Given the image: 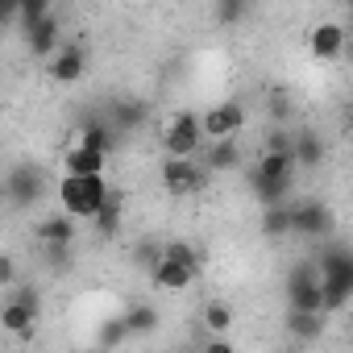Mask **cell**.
<instances>
[{
    "label": "cell",
    "mask_w": 353,
    "mask_h": 353,
    "mask_svg": "<svg viewBox=\"0 0 353 353\" xmlns=\"http://www.w3.org/2000/svg\"><path fill=\"white\" fill-rule=\"evenodd\" d=\"M262 154H291V129L279 125V129L266 137V150H262Z\"/></svg>",
    "instance_id": "obj_32"
},
{
    "label": "cell",
    "mask_w": 353,
    "mask_h": 353,
    "mask_svg": "<svg viewBox=\"0 0 353 353\" xmlns=\"http://www.w3.org/2000/svg\"><path fill=\"white\" fill-rule=\"evenodd\" d=\"M287 312H324V295H320V279L312 262H299L287 279Z\"/></svg>",
    "instance_id": "obj_7"
},
{
    "label": "cell",
    "mask_w": 353,
    "mask_h": 353,
    "mask_svg": "<svg viewBox=\"0 0 353 353\" xmlns=\"http://www.w3.org/2000/svg\"><path fill=\"white\" fill-rule=\"evenodd\" d=\"M345 42H349L345 26L320 21V26L312 30V38H307V50H312V59H320V63H336V59L345 54Z\"/></svg>",
    "instance_id": "obj_10"
},
{
    "label": "cell",
    "mask_w": 353,
    "mask_h": 353,
    "mask_svg": "<svg viewBox=\"0 0 353 353\" xmlns=\"http://www.w3.org/2000/svg\"><path fill=\"white\" fill-rule=\"evenodd\" d=\"M9 200H5V174H0V208H5Z\"/></svg>",
    "instance_id": "obj_37"
},
{
    "label": "cell",
    "mask_w": 353,
    "mask_h": 353,
    "mask_svg": "<svg viewBox=\"0 0 353 353\" xmlns=\"http://www.w3.org/2000/svg\"><path fill=\"white\" fill-rule=\"evenodd\" d=\"M121 324L129 336H150V332H158V307L154 303H129L121 312Z\"/></svg>",
    "instance_id": "obj_19"
},
{
    "label": "cell",
    "mask_w": 353,
    "mask_h": 353,
    "mask_svg": "<svg viewBox=\"0 0 353 353\" xmlns=\"http://www.w3.org/2000/svg\"><path fill=\"white\" fill-rule=\"evenodd\" d=\"M133 262H137V266L150 274V270L162 262V241H158V237H141V241L133 245Z\"/></svg>",
    "instance_id": "obj_28"
},
{
    "label": "cell",
    "mask_w": 353,
    "mask_h": 353,
    "mask_svg": "<svg viewBox=\"0 0 353 353\" xmlns=\"http://www.w3.org/2000/svg\"><path fill=\"white\" fill-rule=\"evenodd\" d=\"M158 179H162V188H166L174 200H188V196H196V192L208 188V170H204L196 158H162Z\"/></svg>",
    "instance_id": "obj_5"
},
{
    "label": "cell",
    "mask_w": 353,
    "mask_h": 353,
    "mask_svg": "<svg viewBox=\"0 0 353 353\" xmlns=\"http://www.w3.org/2000/svg\"><path fill=\"white\" fill-rule=\"evenodd\" d=\"M229 328H233V307H229L225 299H208V303H204V332L225 336Z\"/></svg>",
    "instance_id": "obj_26"
},
{
    "label": "cell",
    "mask_w": 353,
    "mask_h": 353,
    "mask_svg": "<svg viewBox=\"0 0 353 353\" xmlns=\"http://www.w3.org/2000/svg\"><path fill=\"white\" fill-rule=\"evenodd\" d=\"M237 162H241V150H237V137H225V141H212V150L204 154V170L212 174V170H237Z\"/></svg>",
    "instance_id": "obj_23"
},
{
    "label": "cell",
    "mask_w": 353,
    "mask_h": 353,
    "mask_svg": "<svg viewBox=\"0 0 353 353\" xmlns=\"http://www.w3.org/2000/svg\"><path fill=\"white\" fill-rule=\"evenodd\" d=\"M291 158H295V170L303 166V170H316L320 162H324V141H320V133L316 129H295L291 133Z\"/></svg>",
    "instance_id": "obj_17"
},
{
    "label": "cell",
    "mask_w": 353,
    "mask_h": 353,
    "mask_svg": "<svg viewBox=\"0 0 353 353\" xmlns=\"http://www.w3.org/2000/svg\"><path fill=\"white\" fill-rule=\"evenodd\" d=\"M250 174H258V179H295V158L291 154H262Z\"/></svg>",
    "instance_id": "obj_25"
},
{
    "label": "cell",
    "mask_w": 353,
    "mask_h": 353,
    "mask_svg": "<svg viewBox=\"0 0 353 353\" xmlns=\"http://www.w3.org/2000/svg\"><path fill=\"white\" fill-rule=\"evenodd\" d=\"M46 63H50L46 71H50V79H54V83H79V79H83V71H88V46H83V42H67V38H63V46H59Z\"/></svg>",
    "instance_id": "obj_9"
},
{
    "label": "cell",
    "mask_w": 353,
    "mask_h": 353,
    "mask_svg": "<svg viewBox=\"0 0 353 353\" xmlns=\"http://www.w3.org/2000/svg\"><path fill=\"white\" fill-rule=\"evenodd\" d=\"M0 287H17V262L9 254H0Z\"/></svg>",
    "instance_id": "obj_33"
},
{
    "label": "cell",
    "mask_w": 353,
    "mask_h": 353,
    "mask_svg": "<svg viewBox=\"0 0 353 353\" xmlns=\"http://www.w3.org/2000/svg\"><path fill=\"white\" fill-rule=\"evenodd\" d=\"M245 121H250V112H245L241 100H221L208 112H200V133H204V141L208 137L212 141H225V137H237L245 129Z\"/></svg>",
    "instance_id": "obj_6"
},
{
    "label": "cell",
    "mask_w": 353,
    "mask_h": 353,
    "mask_svg": "<svg viewBox=\"0 0 353 353\" xmlns=\"http://www.w3.org/2000/svg\"><path fill=\"white\" fill-rule=\"evenodd\" d=\"M0 328H5L9 336L30 341V336H34V328H38V307L17 303V299H5V303H0Z\"/></svg>",
    "instance_id": "obj_13"
},
{
    "label": "cell",
    "mask_w": 353,
    "mask_h": 353,
    "mask_svg": "<svg viewBox=\"0 0 353 353\" xmlns=\"http://www.w3.org/2000/svg\"><path fill=\"white\" fill-rule=\"evenodd\" d=\"M75 221L71 216H63V212H50V216H42L38 221V229H34V237L46 245V250H71L75 245Z\"/></svg>",
    "instance_id": "obj_12"
},
{
    "label": "cell",
    "mask_w": 353,
    "mask_h": 353,
    "mask_svg": "<svg viewBox=\"0 0 353 353\" xmlns=\"http://www.w3.org/2000/svg\"><path fill=\"white\" fill-rule=\"evenodd\" d=\"M170 353H200V349H188V345H183V349H170Z\"/></svg>",
    "instance_id": "obj_38"
},
{
    "label": "cell",
    "mask_w": 353,
    "mask_h": 353,
    "mask_svg": "<svg viewBox=\"0 0 353 353\" xmlns=\"http://www.w3.org/2000/svg\"><path fill=\"white\" fill-rule=\"evenodd\" d=\"M312 266H316V279H320L324 316L328 312H341L345 299H349V291H353V254L345 245H324Z\"/></svg>",
    "instance_id": "obj_1"
},
{
    "label": "cell",
    "mask_w": 353,
    "mask_h": 353,
    "mask_svg": "<svg viewBox=\"0 0 353 353\" xmlns=\"http://www.w3.org/2000/svg\"><path fill=\"white\" fill-rule=\"evenodd\" d=\"M328 328V316L324 312H287V332L295 341H320Z\"/></svg>",
    "instance_id": "obj_20"
},
{
    "label": "cell",
    "mask_w": 353,
    "mask_h": 353,
    "mask_svg": "<svg viewBox=\"0 0 353 353\" xmlns=\"http://www.w3.org/2000/svg\"><path fill=\"white\" fill-rule=\"evenodd\" d=\"M17 9H21V0H0V30L9 21H17Z\"/></svg>",
    "instance_id": "obj_34"
},
{
    "label": "cell",
    "mask_w": 353,
    "mask_h": 353,
    "mask_svg": "<svg viewBox=\"0 0 353 353\" xmlns=\"http://www.w3.org/2000/svg\"><path fill=\"white\" fill-rule=\"evenodd\" d=\"M21 38H26V50H30L34 59H50V54L63 46V21H59V13L42 17V21H38L34 30H26Z\"/></svg>",
    "instance_id": "obj_11"
},
{
    "label": "cell",
    "mask_w": 353,
    "mask_h": 353,
    "mask_svg": "<svg viewBox=\"0 0 353 353\" xmlns=\"http://www.w3.org/2000/svg\"><path fill=\"white\" fill-rule=\"evenodd\" d=\"M63 174H104V154L83 150V145H71L63 154Z\"/></svg>",
    "instance_id": "obj_22"
},
{
    "label": "cell",
    "mask_w": 353,
    "mask_h": 353,
    "mask_svg": "<svg viewBox=\"0 0 353 353\" xmlns=\"http://www.w3.org/2000/svg\"><path fill=\"white\" fill-rule=\"evenodd\" d=\"M262 233H266V237H283V233H291V204H283V208H266V212H262Z\"/></svg>",
    "instance_id": "obj_27"
},
{
    "label": "cell",
    "mask_w": 353,
    "mask_h": 353,
    "mask_svg": "<svg viewBox=\"0 0 353 353\" xmlns=\"http://www.w3.org/2000/svg\"><path fill=\"white\" fill-rule=\"evenodd\" d=\"M250 192L262 204V212L266 208H283L295 196V179H258V174H250Z\"/></svg>",
    "instance_id": "obj_14"
},
{
    "label": "cell",
    "mask_w": 353,
    "mask_h": 353,
    "mask_svg": "<svg viewBox=\"0 0 353 353\" xmlns=\"http://www.w3.org/2000/svg\"><path fill=\"white\" fill-rule=\"evenodd\" d=\"M46 170L34 166V162H17L9 174H5V200L13 208H38L46 200Z\"/></svg>",
    "instance_id": "obj_4"
},
{
    "label": "cell",
    "mask_w": 353,
    "mask_h": 353,
    "mask_svg": "<svg viewBox=\"0 0 353 353\" xmlns=\"http://www.w3.org/2000/svg\"><path fill=\"white\" fill-rule=\"evenodd\" d=\"M332 212L324 200H291V233L299 237H328L332 233Z\"/></svg>",
    "instance_id": "obj_8"
},
{
    "label": "cell",
    "mask_w": 353,
    "mask_h": 353,
    "mask_svg": "<svg viewBox=\"0 0 353 353\" xmlns=\"http://www.w3.org/2000/svg\"><path fill=\"white\" fill-rule=\"evenodd\" d=\"M125 336H129V332H125L121 316H112V320H104V324H100V336H96V341H100L104 349H112V345H121Z\"/></svg>",
    "instance_id": "obj_31"
},
{
    "label": "cell",
    "mask_w": 353,
    "mask_h": 353,
    "mask_svg": "<svg viewBox=\"0 0 353 353\" xmlns=\"http://www.w3.org/2000/svg\"><path fill=\"white\" fill-rule=\"evenodd\" d=\"M50 13H54V9L46 5V0H21V9H17V21H21V34H26V30H34V26H38L42 17H50Z\"/></svg>",
    "instance_id": "obj_29"
},
{
    "label": "cell",
    "mask_w": 353,
    "mask_h": 353,
    "mask_svg": "<svg viewBox=\"0 0 353 353\" xmlns=\"http://www.w3.org/2000/svg\"><path fill=\"white\" fill-rule=\"evenodd\" d=\"M162 150H166V158H196L200 154V145H204V133H200V112H192V108H179L166 125H162Z\"/></svg>",
    "instance_id": "obj_3"
},
{
    "label": "cell",
    "mask_w": 353,
    "mask_h": 353,
    "mask_svg": "<svg viewBox=\"0 0 353 353\" xmlns=\"http://www.w3.org/2000/svg\"><path fill=\"white\" fill-rule=\"evenodd\" d=\"M121 221H125V192H108V200L100 204V212H96L88 225L96 229V237H100V241H108V237H117Z\"/></svg>",
    "instance_id": "obj_18"
},
{
    "label": "cell",
    "mask_w": 353,
    "mask_h": 353,
    "mask_svg": "<svg viewBox=\"0 0 353 353\" xmlns=\"http://www.w3.org/2000/svg\"><path fill=\"white\" fill-rule=\"evenodd\" d=\"M245 13H250V5H241V0H221V5L212 9L216 26H237V21H241Z\"/></svg>",
    "instance_id": "obj_30"
},
{
    "label": "cell",
    "mask_w": 353,
    "mask_h": 353,
    "mask_svg": "<svg viewBox=\"0 0 353 353\" xmlns=\"http://www.w3.org/2000/svg\"><path fill=\"white\" fill-rule=\"evenodd\" d=\"M108 183H104V174H63L54 196L63 204V216L71 221H92L100 212V204L108 200Z\"/></svg>",
    "instance_id": "obj_2"
},
{
    "label": "cell",
    "mask_w": 353,
    "mask_h": 353,
    "mask_svg": "<svg viewBox=\"0 0 353 353\" xmlns=\"http://www.w3.org/2000/svg\"><path fill=\"white\" fill-rule=\"evenodd\" d=\"M75 133H79V137H75V145H83V150H96V154H104V158H108V150L121 141L104 117H88V121H83Z\"/></svg>",
    "instance_id": "obj_16"
},
{
    "label": "cell",
    "mask_w": 353,
    "mask_h": 353,
    "mask_svg": "<svg viewBox=\"0 0 353 353\" xmlns=\"http://www.w3.org/2000/svg\"><path fill=\"white\" fill-rule=\"evenodd\" d=\"M150 283L158 291H188L196 283V270H183V266H174V262H158L150 270Z\"/></svg>",
    "instance_id": "obj_21"
},
{
    "label": "cell",
    "mask_w": 353,
    "mask_h": 353,
    "mask_svg": "<svg viewBox=\"0 0 353 353\" xmlns=\"http://www.w3.org/2000/svg\"><path fill=\"white\" fill-rule=\"evenodd\" d=\"M104 121L112 125V133H117V137H125V133H137V129L150 121V108H145L141 100H117V104H112V112H108Z\"/></svg>",
    "instance_id": "obj_15"
},
{
    "label": "cell",
    "mask_w": 353,
    "mask_h": 353,
    "mask_svg": "<svg viewBox=\"0 0 353 353\" xmlns=\"http://www.w3.org/2000/svg\"><path fill=\"white\" fill-rule=\"evenodd\" d=\"M200 353H237V349H233V345H229V341H225V336H208V341H204V349H200Z\"/></svg>",
    "instance_id": "obj_35"
},
{
    "label": "cell",
    "mask_w": 353,
    "mask_h": 353,
    "mask_svg": "<svg viewBox=\"0 0 353 353\" xmlns=\"http://www.w3.org/2000/svg\"><path fill=\"white\" fill-rule=\"evenodd\" d=\"M162 262H174V266H183V270H196L200 274V250L183 237H170L162 241Z\"/></svg>",
    "instance_id": "obj_24"
},
{
    "label": "cell",
    "mask_w": 353,
    "mask_h": 353,
    "mask_svg": "<svg viewBox=\"0 0 353 353\" xmlns=\"http://www.w3.org/2000/svg\"><path fill=\"white\" fill-rule=\"evenodd\" d=\"M270 112H274V121H287V117H291V100H287V96H274Z\"/></svg>",
    "instance_id": "obj_36"
}]
</instances>
